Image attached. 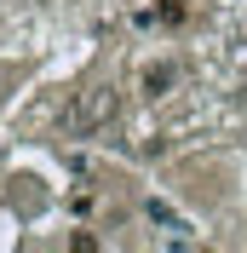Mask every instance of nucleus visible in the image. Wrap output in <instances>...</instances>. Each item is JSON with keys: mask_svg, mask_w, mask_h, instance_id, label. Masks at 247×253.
I'll list each match as a JSON object with an SVG mask.
<instances>
[{"mask_svg": "<svg viewBox=\"0 0 247 253\" xmlns=\"http://www.w3.org/2000/svg\"><path fill=\"white\" fill-rule=\"evenodd\" d=\"M115 121V86H86V92L63 110V132L69 138H86V132H98V126Z\"/></svg>", "mask_w": 247, "mask_h": 253, "instance_id": "obj_1", "label": "nucleus"}, {"mask_svg": "<svg viewBox=\"0 0 247 253\" xmlns=\"http://www.w3.org/2000/svg\"><path fill=\"white\" fill-rule=\"evenodd\" d=\"M144 213H150V224H161V230H167V236L178 242V248H190V224L178 219V213H172L167 202H155V196H150V202H144Z\"/></svg>", "mask_w": 247, "mask_h": 253, "instance_id": "obj_2", "label": "nucleus"}, {"mask_svg": "<svg viewBox=\"0 0 247 253\" xmlns=\"http://www.w3.org/2000/svg\"><path fill=\"white\" fill-rule=\"evenodd\" d=\"M172 81H178V69H172V63H150V69H144V92H150V98H161Z\"/></svg>", "mask_w": 247, "mask_h": 253, "instance_id": "obj_3", "label": "nucleus"}, {"mask_svg": "<svg viewBox=\"0 0 247 253\" xmlns=\"http://www.w3.org/2000/svg\"><path fill=\"white\" fill-rule=\"evenodd\" d=\"M138 23H167V29H172V23H184V0H161V6H155V12H144Z\"/></svg>", "mask_w": 247, "mask_h": 253, "instance_id": "obj_4", "label": "nucleus"}]
</instances>
